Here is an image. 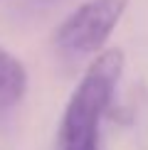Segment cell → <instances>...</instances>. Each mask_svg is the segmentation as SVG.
I'll return each instance as SVG.
<instances>
[{
	"mask_svg": "<svg viewBox=\"0 0 148 150\" xmlns=\"http://www.w3.org/2000/svg\"><path fill=\"white\" fill-rule=\"evenodd\" d=\"M128 0H89L57 27L54 42L67 54H94L101 52L109 35L119 25Z\"/></svg>",
	"mask_w": 148,
	"mask_h": 150,
	"instance_id": "2",
	"label": "cell"
},
{
	"mask_svg": "<svg viewBox=\"0 0 148 150\" xmlns=\"http://www.w3.org/2000/svg\"><path fill=\"white\" fill-rule=\"evenodd\" d=\"M27 91V69L17 57L0 47V111L12 108Z\"/></svg>",
	"mask_w": 148,
	"mask_h": 150,
	"instance_id": "3",
	"label": "cell"
},
{
	"mask_svg": "<svg viewBox=\"0 0 148 150\" xmlns=\"http://www.w3.org/2000/svg\"><path fill=\"white\" fill-rule=\"evenodd\" d=\"M123 62L126 59L121 49H106L89 64L62 116V150H99V118L111 101Z\"/></svg>",
	"mask_w": 148,
	"mask_h": 150,
	"instance_id": "1",
	"label": "cell"
}]
</instances>
